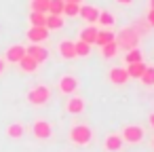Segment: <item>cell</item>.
Instances as JSON below:
<instances>
[{
    "mask_svg": "<svg viewBox=\"0 0 154 152\" xmlns=\"http://www.w3.org/2000/svg\"><path fill=\"white\" fill-rule=\"evenodd\" d=\"M57 51H59V55H61L63 59H76L74 42H72V40H61V42H59V47H57Z\"/></svg>",
    "mask_w": 154,
    "mask_h": 152,
    "instance_id": "cell-15",
    "label": "cell"
},
{
    "mask_svg": "<svg viewBox=\"0 0 154 152\" xmlns=\"http://www.w3.org/2000/svg\"><path fill=\"white\" fill-rule=\"evenodd\" d=\"M51 99V89L47 85H36L34 89L28 91V101L32 106H45Z\"/></svg>",
    "mask_w": 154,
    "mask_h": 152,
    "instance_id": "cell-3",
    "label": "cell"
},
{
    "mask_svg": "<svg viewBox=\"0 0 154 152\" xmlns=\"http://www.w3.org/2000/svg\"><path fill=\"white\" fill-rule=\"evenodd\" d=\"M146 66H148V64H143V61H137V64H129V66H127L125 70H127L129 78H139V76L143 74Z\"/></svg>",
    "mask_w": 154,
    "mask_h": 152,
    "instance_id": "cell-20",
    "label": "cell"
},
{
    "mask_svg": "<svg viewBox=\"0 0 154 152\" xmlns=\"http://www.w3.org/2000/svg\"><path fill=\"white\" fill-rule=\"evenodd\" d=\"M146 23H148L150 28H154V9H150V11H148V17H146Z\"/></svg>",
    "mask_w": 154,
    "mask_h": 152,
    "instance_id": "cell-31",
    "label": "cell"
},
{
    "mask_svg": "<svg viewBox=\"0 0 154 152\" xmlns=\"http://www.w3.org/2000/svg\"><path fill=\"white\" fill-rule=\"evenodd\" d=\"M150 127H152V129H154V112H152V114H150Z\"/></svg>",
    "mask_w": 154,
    "mask_h": 152,
    "instance_id": "cell-34",
    "label": "cell"
},
{
    "mask_svg": "<svg viewBox=\"0 0 154 152\" xmlns=\"http://www.w3.org/2000/svg\"><path fill=\"white\" fill-rule=\"evenodd\" d=\"M59 91L63 93V95H74L76 91H78V87H80V82H78V78L76 76H72V74H63L61 78H59Z\"/></svg>",
    "mask_w": 154,
    "mask_h": 152,
    "instance_id": "cell-5",
    "label": "cell"
},
{
    "mask_svg": "<svg viewBox=\"0 0 154 152\" xmlns=\"http://www.w3.org/2000/svg\"><path fill=\"white\" fill-rule=\"evenodd\" d=\"M63 2H74V5H80L82 0H63Z\"/></svg>",
    "mask_w": 154,
    "mask_h": 152,
    "instance_id": "cell-35",
    "label": "cell"
},
{
    "mask_svg": "<svg viewBox=\"0 0 154 152\" xmlns=\"http://www.w3.org/2000/svg\"><path fill=\"white\" fill-rule=\"evenodd\" d=\"M26 53H28V55L38 64V66H40V64H45V61L49 59V51H47L42 45H30V47L26 49Z\"/></svg>",
    "mask_w": 154,
    "mask_h": 152,
    "instance_id": "cell-8",
    "label": "cell"
},
{
    "mask_svg": "<svg viewBox=\"0 0 154 152\" xmlns=\"http://www.w3.org/2000/svg\"><path fill=\"white\" fill-rule=\"evenodd\" d=\"M118 5H122V7H131L133 5V0H116Z\"/></svg>",
    "mask_w": 154,
    "mask_h": 152,
    "instance_id": "cell-32",
    "label": "cell"
},
{
    "mask_svg": "<svg viewBox=\"0 0 154 152\" xmlns=\"http://www.w3.org/2000/svg\"><path fill=\"white\" fill-rule=\"evenodd\" d=\"M95 38H97V28L95 26H87V28H82L80 30V40L82 42H87V45H95Z\"/></svg>",
    "mask_w": 154,
    "mask_h": 152,
    "instance_id": "cell-17",
    "label": "cell"
},
{
    "mask_svg": "<svg viewBox=\"0 0 154 152\" xmlns=\"http://www.w3.org/2000/svg\"><path fill=\"white\" fill-rule=\"evenodd\" d=\"M150 9H154V0H150Z\"/></svg>",
    "mask_w": 154,
    "mask_h": 152,
    "instance_id": "cell-36",
    "label": "cell"
},
{
    "mask_svg": "<svg viewBox=\"0 0 154 152\" xmlns=\"http://www.w3.org/2000/svg\"><path fill=\"white\" fill-rule=\"evenodd\" d=\"M114 36L116 32H112V28H103V30H97V38H95V45L103 47L108 42H114Z\"/></svg>",
    "mask_w": 154,
    "mask_h": 152,
    "instance_id": "cell-14",
    "label": "cell"
},
{
    "mask_svg": "<svg viewBox=\"0 0 154 152\" xmlns=\"http://www.w3.org/2000/svg\"><path fill=\"white\" fill-rule=\"evenodd\" d=\"M152 146H154V139H152Z\"/></svg>",
    "mask_w": 154,
    "mask_h": 152,
    "instance_id": "cell-37",
    "label": "cell"
},
{
    "mask_svg": "<svg viewBox=\"0 0 154 152\" xmlns=\"http://www.w3.org/2000/svg\"><path fill=\"white\" fill-rule=\"evenodd\" d=\"M32 133H34L36 139H49V137L53 135V127H51V123H47V120H36V123L32 125Z\"/></svg>",
    "mask_w": 154,
    "mask_h": 152,
    "instance_id": "cell-6",
    "label": "cell"
},
{
    "mask_svg": "<svg viewBox=\"0 0 154 152\" xmlns=\"http://www.w3.org/2000/svg\"><path fill=\"white\" fill-rule=\"evenodd\" d=\"M68 135H70V141L76 146H87L93 141V129L89 125H74Z\"/></svg>",
    "mask_w": 154,
    "mask_h": 152,
    "instance_id": "cell-2",
    "label": "cell"
},
{
    "mask_svg": "<svg viewBox=\"0 0 154 152\" xmlns=\"http://www.w3.org/2000/svg\"><path fill=\"white\" fill-rule=\"evenodd\" d=\"M66 26V19H63V15H47V23H45V28L51 32V30H61Z\"/></svg>",
    "mask_w": 154,
    "mask_h": 152,
    "instance_id": "cell-16",
    "label": "cell"
},
{
    "mask_svg": "<svg viewBox=\"0 0 154 152\" xmlns=\"http://www.w3.org/2000/svg\"><path fill=\"white\" fill-rule=\"evenodd\" d=\"M114 42L118 45V49L131 51V49H137V47H139V34H137L131 26H127V28H122L120 32H116Z\"/></svg>",
    "mask_w": 154,
    "mask_h": 152,
    "instance_id": "cell-1",
    "label": "cell"
},
{
    "mask_svg": "<svg viewBox=\"0 0 154 152\" xmlns=\"http://www.w3.org/2000/svg\"><path fill=\"white\" fill-rule=\"evenodd\" d=\"M78 11H80V5H74V2H66V7H63L66 17H78Z\"/></svg>",
    "mask_w": 154,
    "mask_h": 152,
    "instance_id": "cell-29",
    "label": "cell"
},
{
    "mask_svg": "<svg viewBox=\"0 0 154 152\" xmlns=\"http://www.w3.org/2000/svg\"><path fill=\"white\" fill-rule=\"evenodd\" d=\"M118 135H120V139L127 141V144H139V141H143L146 131H143V127H139V125H127V127H122V131H120Z\"/></svg>",
    "mask_w": 154,
    "mask_h": 152,
    "instance_id": "cell-4",
    "label": "cell"
},
{
    "mask_svg": "<svg viewBox=\"0 0 154 152\" xmlns=\"http://www.w3.org/2000/svg\"><path fill=\"white\" fill-rule=\"evenodd\" d=\"M118 51H120V49H118L116 42H108V45L101 47V57H103V59H112V57L118 55Z\"/></svg>",
    "mask_w": 154,
    "mask_h": 152,
    "instance_id": "cell-21",
    "label": "cell"
},
{
    "mask_svg": "<svg viewBox=\"0 0 154 152\" xmlns=\"http://www.w3.org/2000/svg\"><path fill=\"white\" fill-rule=\"evenodd\" d=\"M63 0H49V15H63Z\"/></svg>",
    "mask_w": 154,
    "mask_h": 152,
    "instance_id": "cell-25",
    "label": "cell"
},
{
    "mask_svg": "<svg viewBox=\"0 0 154 152\" xmlns=\"http://www.w3.org/2000/svg\"><path fill=\"white\" fill-rule=\"evenodd\" d=\"M32 11L49 15V0H32Z\"/></svg>",
    "mask_w": 154,
    "mask_h": 152,
    "instance_id": "cell-28",
    "label": "cell"
},
{
    "mask_svg": "<svg viewBox=\"0 0 154 152\" xmlns=\"http://www.w3.org/2000/svg\"><path fill=\"white\" fill-rule=\"evenodd\" d=\"M131 28H133V30H135V32H137L139 36H143V34H148V30H150V26H148L146 21H135V23H133Z\"/></svg>",
    "mask_w": 154,
    "mask_h": 152,
    "instance_id": "cell-30",
    "label": "cell"
},
{
    "mask_svg": "<svg viewBox=\"0 0 154 152\" xmlns=\"http://www.w3.org/2000/svg\"><path fill=\"white\" fill-rule=\"evenodd\" d=\"M125 61H127V66H129V64L143 61V53L139 51V47H137V49H131V51H127V55H125Z\"/></svg>",
    "mask_w": 154,
    "mask_h": 152,
    "instance_id": "cell-24",
    "label": "cell"
},
{
    "mask_svg": "<svg viewBox=\"0 0 154 152\" xmlns=\"http://www.w3.org/2000/svg\"><path fill=\"white\" fill-rule=\"evenodd\" d=\"M26 55V47L23 45H11L7 51H5V61L9 64H19V59Z\"/></svg>",
    "mask_w": 154,
    "mask_h": 152,
    "instance_id": "cell-9",
    "label": "cell"
},
{
    "mask_svg": "<svg viewBox=\"0 0 154 152\" xmlns=\"http://www.w3.org/2000/svg\"><path fill=\"white\" fill-rule=\"evenodd\" d=\"M26 36H28V40H30L32 45H42V42L49 38V30H47V28H34V26H32Z\"/></svg>",
    "mask_w": 154,
    "mask_h": 152,
    "instance_id": "cell-11",
    "label": "cell"
},
{
    "mask_svg": "<svg viewBox=\"0 0 154 152\" xmlns=\"http://www.w3.org/2000/svg\"><path fill=\"white\" fill-rule=\"evenodd\" d=\"M120 148H122L120 135H118V133H110V135L106 137V141H103V150H106V152H118Z\"/></svg>",
    "mask_w": 154,
    "mask_h": 152,
    "instance_id": "cell-13",
    "label": "cell"
},
{
    "mask_svg": "<svg viewBox=\"0 0 154 152\" xmlns=\"http://www.w3.org/2000/svg\"><path fill=\"white\" fill-rule=\"evenodd\" d=\"M108 78H110V82H112L114 87H122V85H127L129 74H127V70H125L122 66H118V68H112V70H110Z\"/></svg>",
    "mask_w": 154,
    "mask_h": 152,
    "instance_id": "cell-10",
    "label": "cell"
},
{
    "mask_svg": "<svg viewBox=\"0 0 154 152\" xmlns=\"http://www.w3.org/2000/svg\"><path fill=\"white\" fill-rule=\"evenodd\" d=\"M17 66H19L23 72H28V74H32V72H36V70H38V64H36V61H34V59H32L28 53H26V55L19 59V64H17Z\"/></svg>",
    "mask_w": 154,
    "mask_h": 152,
    "instance_id": "cell-18",
    "label": "cell"
},
{
    "mask_svg": "<svg viewBox=\"0 0 154 152\" xmlns=\"http://www.w3.org/2000/svg\"><path fill=\"white\" fill-rule=\"evenodd\" d=\"M23 133H26V127H23L21 123H11V125L7 127V135H9L11 139H21Z\"/></svg>",
    "mask_w": 154,
    "mask_h": 152,
    "instance_id": "cell-19",
    "label": "cell"
},
{
    "mask_svg": "<svg viewBox=\"0 0 154 152\" xmlns=\"http://www.w3.org/2000/svg\"><path fill=\"white\" fill-rule=\"evenodd\" d=\"M85 99L82 97H76V95H70V99L66 101V110L70 114H82L85 112Z\"/></svg>",
    "mask_w": 154,
    "mask_h": 152,
    "instance_id": "cell-12",
    "label": "cell"
},
{
    "mask_svg": "<svg viewBox=\"0 0 154 152\" xmlns=\"http://www.w3.org/2000/svg\"><path fill=\"white\" fill-rule=\"evenodd\" d=\"M139 78H141V82L146 87H154V66H146V70H143V74Z\"/></svg>",
    "mask_w": 154,
    "mask_h": 152,
    "instance_id": "cell-26",
    "label": "cell"
},
{
    "mask_svg": "<svg viewBox=\"0 0 154 152\" xmlns=\"http://www.w3.org/2000/svg\"><path fill=\"white\" fill-rule=\"evenodd\" d=\"M5 70H7V61H5L2 57H0V74H2Z\"/></svg>",
    "mask_w": 154,
    "mask_h": 152,
    "instance_id": "cell-33",
    "label": "cell"
},
{
    "mask_svg": "<svg viewBox=\"0 0 154 152\" xmlns=\"http://www.w3.org/2000/svg\"><path fill=\"white\" fill-rule=\"evenodd\" d=\"M30 23L34 26V28H45V23H47V15L45 13H30Z\"/></svg>",
    "mask_w": 154,
    "mask_h": 152,
    "instance_id": "cell-27",
    "label": "cell"
},
{
    "mask_svg": "<svg viewBox=\"0 0 154 152\" xmlns=\"http://www.w3.org/2000/svg\"><path fill=\"white\" fill-rule=\"evenodd\" d=\"M97 21H99L103 28H112V26H114V21H116V17H114L110 11H99V17H97Z\"/></svg>",
    "mask_w": 154,
    "mask_h": 152,
    "instance_id": "cell-22",
    "label": "cell"
},
{
    "mask_svg": "<svg viewBox=\"0 0 154 152\" xmlns=\"http://www.w3.org/2000/svg\"><path fill=\"white\" fill-rule=\"evenodd\" d=\"M78 17H80V19H85L89 26H93V23L97 21V17H99V9H97V7H93V5H80Z\"/></svg>",
    "mask_w": 154,
    "mask_h": 152,
    "instance_id": "cell-7",
    "label": "cell"
},
{
    "mask_svg": "<svg viewBox=\"0 0 154 152\" xmlns=\"http://www.w3.org/2000/svg\"><path fill=\"white\" fill-rule=\"evenodd\" d=\"M74 53H76V57H89L91 55V45L78 40V42H74Z\"/></svg>",
    "mask_w": 154,
    "mask_h": 152,
    "instance_id": "cell-23",
    "label": "cell"
}]
</instances>
